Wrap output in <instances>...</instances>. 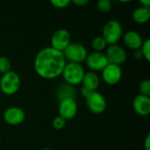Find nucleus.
Here are the masks:
<instances>
[{
	"label": "nucleus",
	"mask_w": 150,
	"mask_h": 150,
	"mask_svg": "<svg viewBox=\"0 0 150 150\" xmlns=\"http://www.w3.org/2000/svg\"><path fill=\"white\" fill-rule=\"evenodd\" d=\"M66 63L67 61L62 52L51 47H46L37 53L33 68L39 76L51 80L62 75Z\"/></svg>",
	"instance_id": "1"
},
{
	"label": "nucleus",
	"mask_w": 150,
	"mask_h": 150,
	"mask_svg": "<svg viewBox=\"0 0 150 150\" xmlns=\"http://www.w3.org/2000/svg\"><path fill=\"white\" fill-rule=\"evenodd\" d=\"M84 73L85 70L81 63L67 62L63 69L62 76L67 84L70 86H75L82 83Z\"/></svg>",
	"instance_id": "2"
},
{
	"label": "nucleus",
	"mask_w": 150,
	"mask_h": 150,
	"mask_svg": "<svg viewBox=\"0 0 150 150\" xmlns=\"http://www.w3.org/2000/svg\"><path fill=\"white\" fill-rule=\"evenodd\" d=\"M123 35V28L120 22L117 19H110L104 25L102 37L107 45L117 44Z\"/></svg>",
	"instance_id": "3"
},
{
	"label": "nucleus",
	"mask_w": 150,
	"mask_h": 150,
	"mask_svg": "<svg viewBox=\"0 0 150 150\" xmlns=\"http://www.w3.org/2000/svg\"><path fill=\"white\" fill-rule=\"evenodd\" d=\"M20 83L21 80L18 74L11 70L2 75V77L0 78V90L4 94L11 96L18 92Z\"/></svg>",
	"instance_id": "4"
},
{
	"label": "nucleus",
	"mask_w": 150,
	"mask_h": 150,
	"mask_svg": "<svg viewBox=\"0 0 150 150\" xmlns=\"http://www.w3.org/2000/svg\"><path fill=\"white\" fill-rule=\"evenodd\" d=\"M62 53L66 61L75 63H81L84 62L88 55V50L85 46L78 42H71L62 51Z\"/></svg>",
	"instance_id": "5"
},
{
	"label": "nucleus",
	"mask_w": 150,
	"mask_h": 150,
	"mask_svg": "<svg viewBox=\"0 0 150 150\" xmlns=\"http://www.w3.org/2000/svg\"><path fill=\"white\" fill-rule=\"evenodd\" d=\"M85 104L87 108L94 114L103 113L107 106L106 99L100 92L95 91L85 98Z\"/></svg>",
	"instance_id": "6"
},
{
	"label": "nucleus",
	"mask_w": 150,
	"mask_h": 150,
	"mask_svg": "<svg viewBox=\"0 0 150 150\" xmlns=\"http://www.w3.org/2000/svg\"><path fill=\"white\" fill-rule=\"evenodd\" d=\"M78 106L76 99L73 97L65 98L60 100L58 105L59 116L66 121L74 119L77 113Z\"/></svg>",
	"instance_id": "7"
},
{
	"label": "nucleus",
	"mask_w": 150,
	"mask_h": 150,
	"mask_svg": "<svg viewBox=\"0 0 150 150\" xmlns=\"http://www.w3.org/2000/svg\"><path fill=\"white\" fill-rule=\"evenodd\" d=\"M105 56L107 58L108 63L115 64L120 66L123 64L127 58L126 50L120 45H109L105 48Z\"/></svg>",
	"instance_id": "8"
},
{
	"label": "nucleus",
	"mask_w": 150,
	"mask_h": 150,
	"mask_svg": "<svg viewBox=\"0 0 150 150\" xmlns=\"http://www.w3.org/2000/svg\"><path fill=\"white\" fill-rule=\"evenodd\" d=\"M84 62L89 69L96 73L98 71H102L108 64L107 58L103 52H92L88 54Z\"/></svg>",
	"instance_id": "9"
},
{
	"label": "nucleus",
	"mask_w": 150,
	"mask_h": 150,
	"mask_svg": "<svg viewBox=\"0 0 150 150\" xmlns=\"http://www.w3.org/2000/svg\"><path fill=\"white\" fill-rule=\"evenodd\" d=\"M71 43V36L66 29L56 30L51 37V47L62 52Z\"/></svg>",
	"instance_id": "10"
},
{
	"label": "nucleus",
	"mask_w": 150,
	"mask_h": 150,
	"mask_svg": "<svg viewBox=\"0 0 150 150\" xmlns=\"http://www.w3.org/2000/svg\"><path fill=\"white\" fill-rule=\"evenodd\" d=\"M122 77V69L119 65L108 63L102 70V79L109 85L117 84Z\"/></svg>",
	"instance_id": "11"
},
{
	"label": "nucleus",
	"mask_w": 150,
	"mask_h": 150,
	"mask_svg": "<svg viewBox=\"0 0 150 150\" xmlns=\"http://www.w3.org/2000/svg\"><path fill=\"white\" fill-rule=\"evenodd\" d=\"M4 120L11 126H18L24 122L25 119V111L18 106H11L7 108L3 114Z\"/></svg>",
	"instance_id": "12"
},
{
	"label": "nucleus",
	"mask_w": 150,
	"mask_h": 150,
	"mask_svg": "<svg viewBox=\"0 0 150 150\" xmlns=\"http://www.w3.org/2000/svg\"><path fill=\"white\" fill-rule=\"evenodd\" d=\"M134 111L141 116H148L150 113V98L142 94L137 95L133 100Z\"/></svg>",
	"instance_id": "13"
},
{
	"label": "nucleus",
	"mask_w": 150,
	"mask_h": 150,
	"mask_svg": "<svg viewBox=\"0 0 150 150\" xmlns=\"http://www.w3.org/2000/svg\"><path fill=\"white\" fill-rule=\"evenodd\" d=\"M123 41L128 48L133 49L134 51L140 49L143 43L142 35L136 31L133 30L127 32L123 35Z\"/></svg>",
	"instance_id": "14"
},
{
	"label": "nucleus",
	"mask_w": 150,
	"mask_h": 150,
	"mask_svg": "<svg viewBox=\"0 0 150 150\" xmlns=\"http://www.w3.org/2000/svg\"><path fill=\"white\" fill-rule=\"evenodd\" d=\"M82 83L83 87L87 88L91 91H95L100 84V78L96 72L90 70L84 73Z\"/></svg>",
	"instance_id": "15"
},
{
	"label": "nucleus",
	"mask_w": 150,
	"mask_h": 150,
	"mask_svg": "<svg viewBox=\"0 0 150 150\" xmlns=\"http://www.w3.org/2000/svg\"><path fill=\"white\" fill-rule=\"evenodd\" d=\"M150 18V9L148 7H138L133 12V19L138 24H145Z\"/></svg>",
	"instance_id": "16"
},
{
	"label": "nucleus",
	"mask_w": 150,
	"mask_h": 150,
	"mask_svg": "<svg viewBox=\"0 0 150 150\" xmlns=\"http://www.w3.org/2000/svg\"><path fill=\"white\" fill-rule=\"evenodd\" d=\"M74 93L75 92H74V89L72 88V86L65 83L62 85L57 91V98L59 100L65 98H69V97L74 98Z\"/></svg>",
	"instance_id": "17"
},
{
	"label": "nucleus",
	"mask_w": 150,
	"mask_h": 150,
	"mask_svg": "<svg viewBox=\"0 0 150 150\" xmlns=\"http://www.w3.org/2000/svg\"><path fill=\"white\" fill-rule=\"evenodd\" d=\"M107 43L102 36H97L91 40V47L94 52H102L107 47Z\"/></svg>",
	"instance_id": "18"
},
{
	"label": "nucleus",
	"mask_w": 150,
	"mask_h": 150,
	"mask_svg": "<svg viewBox=\"0 0 150 150\" xmlns=\"http://www.w3.org/2000/svg\"><path fill=\"white\" fill-rule=\"evenodd\" d=\"M11 63L8 57L1 55L0 56V73L2 75L11 71Z\"/></svg>",
	"instance_id": "19"
},
{
	"label": "nucleus",
	"mask_w": 150,
	"mask_h": 150,
	"mask_svg": "<svg viewBox=\"0 0 150 150\" xmlns=\"http://www.w3.org/2000/svg\"><path fill=\"white\" fill-rule=\"evenodd\" d=\"M141 51L142 53L143 58L146 59V61L149 62L150 61V40L147 39L143 40V43L141 47Z\"/></svg>",
	"instance_id": "20"
},
{
	"label": "nucleus",
	"mask_w": 150,
	"mask_h": 150,
	"mask_svg": "<svg viewBox=\"0 0 150 150\" xmlns=\"http://www.w3.org/2000/svg\"><path fill=\"white\" fill-rule=\"evenodd\" d=\"M139 91H140V94L149 97L150 81L149 79H144L141 82V83L139 85Z\"/></svg>",
	"instance_id": "21"
},
{
	"label": "nucleus",
	"mask_w": 150,
	"mask_h": 150,
	"mask_svg": "<svg viewBox=\"0 0 150 150\" xmlns=\"http://www.w3.org/2000/svg\"><path fill=\"white\" fill-rule=\"evenodd\" d=\"M97 7L102 12H108L112 9V2L110 0H99L97 3Z\"/></svg>",
	"instance_id": "22"
},
{
	"label": "nucleus",
	"mask_w": 150,
	"mask_h": 150,
	"mask_svg": "<svg viewBox=\"0 0 150 150\" xmlns=\"http://www.w3.org/2000/svg\"><path fill=\"white\" fill-rule=\"evenodd\" d=\"M52 125H53V127H54V129H56V130H62L66 126V120L64 119H62V117L57 116V117H55L53 120Z\"/></svg>",
	"instance_id": "23"
},
{
	"label": "nucleus",
	"mask_w": 150,
	"mask_h": 150,
	"mask_svg": "<svg viewBox=\"0 0 150 150\" xmlns=\"http://www.w3.org/2000/svg\"><path fill=\"white\" fill-rule=\"evenodd\" d=\"M50 4L56 8L64 9L71 4V1L70 0H51Z\"/></svg>",
	"instance_id": "24"
},
{
	"label": "nucleus",
	"mask_w": 150,
	"mask_h": 150,
	"mask_svg": "<svg viewBox=\"0 0 150 150\" xmlns=\"http://www.w3.org/2000/svg\"><path fill=\"white\" fill-rule=\"evenodd\" d=\"M71 3H73L74 4L78 5V6H83V5L87 4L89 3V1L88 0H73V1H71Z\"/></svg>",
	"instance_id": "25"
},
{
	"label": "nucleus",
	"mask_w": 150,
	"mask_h": 150,
	"mask_svg": "<svg viewBox=\"0 0 150 150\" xmlns=\"http://www.w3.org/2000/svg\"><path fill=\"white\" fill-rule=\"evenodd\" d=\"M144 148H145V150H150V134L146 136V139L144 142Z\"/></svg>",
	"instance_id": "26"
},
{
	"label": "nucleus",
	"mask_w": 150,
	"mask_h": 150,
	"mask_svg": "<svg viewBox=\"0 0 150 150\" xmlns=\"http://www.w3.org/2000/svg\"><path fill=\"white\" fill-rule=\"evenodd\" d=\"M134 58L137 59V60L142 59V58H143V55H142V53L141 49L134 50Z\"/></svg>",
	"instance_id": "27"
},
{
	"label": "nucleus",
	"mask_w": 150,
	"mask_h": 150,
	"mask_svg": "<svg viewBox=\"0 0 150 150\" xmlns=\"http://www.w3.org/2000/svg\"><path fill=\"white\" fill-rule=\"evenodd\" d=\"M81 92H82V95L84 97V98H86L87 96H89L92 91H91L90 90H88L87 88H85V87H82V91H81Z\"/></svg>",
	"instance_id": "28"
},
{
	"label": "nucleus",
	"mask_w": 150,
	"mask_h": 150,
	"mask_svg": "<svg viewBox=\"0 0 150 150\" xmlns=\"http://www.w3.org/2000/svg\"><path fill=\"white\" fill-rule=\"evenodd\" d=\"M140 3L142 4V6H143V7H148V8H149V5H150L149 0H141V1H140Z\"/></svg>",
	"instance_id": "29"
},
{
	"label": "nucleus",
	"mask_w": 150,
	"mask_h": 150,
	"mask_svg": "<svg viewBox=\"0 0 150 150\" xmlns=\"http://www.w3.org/2000/svg\"><path fill=\"white\" fill-rule=\"evenodd\" d=\"M41 150H51L49 148H43Z\"/></svg>",
	"instance_id": "30"
},
{
	"label": "nucleus",
	"mask_w": 150,
	"mask_h": 150,
	"mask_svg": "<svg viewBox=\"0 0 150 150\" xmlns=\"http://www.w3.org/2000/svg\"><path fill=\"white\" fill-rule=\"evenodd\" d=\"M0 140H1V133H0Z\"/></svg>",
	"instance_id": "31"
}]
</instances>
